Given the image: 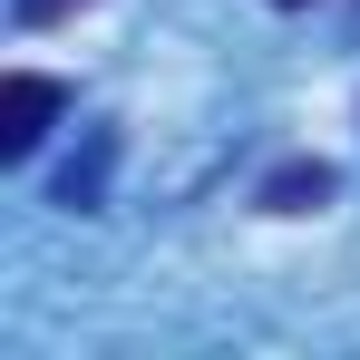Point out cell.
Masks as SVG:
<instances>
[{"label":"cell","mask_w":360,"mask_h":360,"mask_svg":"<svg viewBox=\"0 0 360 360\" xmlns=\"http://www.w3.org/2000/svg\"><path fill=\"white\" fill-rule=\"evenodd\" d=\"M68 108L59 78H39V68H20V78H0V156H30L39 136H49V117Z\"/></svg>","instance_id":"6da1fadb"},{"label":"cell","mask_w":360,"mask_h":360,"mask_svg":"<svg viewBox=\"0 0 360 360\" xmlns=\"http://www.w3.org/2000/svg\"><path fill=\"white\" fill-rule=\"evenodd\" d=\"M321 195H331V166H321V156H302V166H273V176H263V205H273V214H302V205H321Z\"/></svg>","instance_id":"7a4b0ae2"},{"label":"cell","mask_w":360,"mask_h":360,"mask_svg":"<svg viewBox=\"0 0 360 360\" xmlns=\"http://www.w3.org/2000/svg\"><path fill=\"white\" fill-rule=\"evenodd\" d=\"M59 10H78V0H20V20H59Z\"/></svg>","instance_id":"3957f363"},{"label":"cell","mask_w":360,"mask_h":360,"mask_svg":"<svg viewBox=\"0 0 360 360\" xmlns=\"http://www.w3.org/2000/svg\"><path fill=\"white\" fill-rule=\"evenodd\" d=\"M273 10H311V0H273Z\"/></svg>","instance_id":"277c9868"}]
</instances>
